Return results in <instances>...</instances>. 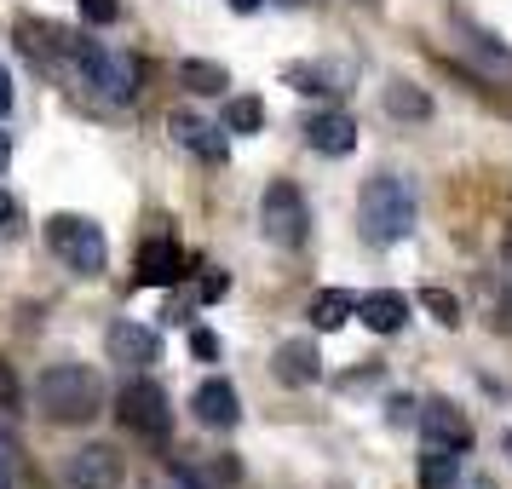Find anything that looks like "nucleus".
I'll return each mask as SVG.
<instances>
[{
	"label": "nucleus",
	"mask_w": 512,
	"mask_h": 489,
	"mask_svg": "<svg viewBox=\"0 0 512 489\" xmlns=\"http://www.w3.org/2000/svg\"><path fill=\"white\" fill-rule=\"evenodd\" d=\"M357 219H363V236L374 248H397L415 236V185L403 173H380L363 185V202H357Z\"/></svg>",
	"instance_id": "nucleus-1"
},
{
	"label": "nucleus",
	"mask_w": 512,
	"mask_h": 489,
	"mask_svg": "<svg viewBox=\"0 0 512 489\" xmlns=\"http://www.w3.org/2000/svg\"><path fill=\"white\" fill-rule=\"evenodd\" d=\"M35 397H41V415L47 420H58V426H87L104 409V380L87 363H52L35 380Z\"/></svg>",
	"instance_id": "nucleus-2"
},
{
	"label": "nucleus",
	"mask_w": 512,
	"mask_h": 489,
	"mask_svg": "<svg viewBox=\"0 0 512 489\" xmlns=\"http://www.w3.org/2000/svg\"><path fill=\"white\" fill-rule=\"evenodd\" d=\"M47 242H52V254L64 259L70 271H81V277H98V271L110 265V242H104V231H98L93 219H81V213H52L47 219Z\"/></svg>",
	"instance_id": "nucleus-3"
},
{
	"label": "nucleus",
	"mask_w": 512,
	"mask_h": 489,
	"mask_svg": "<svg viewBox=\"0 0 512 489\" xmlns=\"http://www.w3.org/2000/svg\"><path fill=\"white\" fill-rule=\"evenodd\" d=\"M259 225H265V236L277 248H300L305 236H311V208H305V196L294 179H271L265 185V196H259Z\"/></svg>",
	"instance_id": "nucleus-4"
},
{
	"label": "nucleus",
	"mask_w": 512,
	"mask_h": 489,
	"mask_svg": "<svg viewBox=\"0 0 512 489\" xmlns=\"http://www.w3.org/2000/svg\"><path fill=\"white\" fill-rule=\"evenodd\" d=\"M75 58H81L87 87H93L104 104H133V98H139V64H133L127 52H110V47L81 41V47H75Z\"/></svg>",
	"instance_id": "nucleus-5"
},
{
	"label": "nucleus",
	"mask_w": 512,
	"mask_h": 489,
	"mask_svg": "<svg viewBox=\"0 0 512 489\" xmlns=\"http://www.w3.org/2000/svg\"><path fill=\"white\" fill-rule=\"evenodd\" d=\"M116 415L127 432H139V438L150 443H167V432H173V403H167V392L156 386V380H127L116 397Z\"/></svg>",
	"instance_id": "nucleus-6"
},
{
	"label": "nucleus",
	"mask_w": 512,
	"mask_h": 489,
	"mask_svg": "<svg viewBox=\"0 0 512 489\" xmlns=\"http://www.w3.org/2000/svg\"><path fill=\"white\" fill-rule=\"evenodd\" d=\"M64 489H116L121 484V455L110 443H81L75 455H64Z\"/></svg>",
	"instance_id": "nucleus-7"
},
{
	"label": "nucleus",
	"mask_w": 512,
	"mask_h": 489,
	"mask_svg": "<svg viewBox=\"0 0 512 489\" xmlns=\"http://www.w3.org/2000/svg\"><path fill=\"white\" fill-rule=\"evenodd\" d=\"M420 438L466 455V449H472V420H466L449 397H426V403H420Z\"/></svg>",
	"instance_id": "nucleus-8"
},
{
	"label": "nucleus",
	"mask_w": 512,
	"mask_h": 489,
	"mask_svg": "<svg viewBox=\"0 0 512 489\" xmlns=\"http://www.w3.org/2000/svg\"><path fill=\"white\" fill-rule=\"evenodd\" d=\"M242 478L236 455H173V484L179 489H231Z\"/></svg>",
	"instance_id": "nucleus-9"
},
{
	"label": "nucleus",
	"mask_w": 512,
	"mask_h": 489,
	"mask_svg": "<svg viewBox=\"0 0 512 489\" xmlns=\"http://www.w3.org/2000/svg\"><path fill=\"white\" fill-rule=\"evenodd\" d=\"M190 409H196V420H202V426H213V432H231L236 420H242V397H236V386L225 380V374H213V380H202V386H196Z\"/></svg>",
	"instance_id": "nucleus-10"
},
{
	"label": "nucleus",
	"mask_w": 512,
	"mask_h": 489,
	"mask_svg": "<svg viewBox=\"0 0 512 489\" xmlns=\"http://www.w3.org/2000/svg\"><path fill=\"white\" fill-rule=\"evenodd\" d=\"M110 357H116L121 369H150V363H162V334L144 323H116L110 328Z\"/></svg>",
	"instance_id": "nucleus-11"
},
{
	"label": "nucleus",
	"mask_w": 512,
	"mask_h": 489,
	"mask_svg": "<svg viewBox=\"0 0 512 489\" xmlns=\"http://www.w3.org/2000/svg\"><path fill=\"white\" fill-rule=\"evenodd\" d=\"M185 277V248L173 242V236H150V242H139V282H150V288H167V282Z\"/></svg>",
	"instance_id": "nucleus-12"
},
{
	"label": "nucleus",
	"mask_w": 512,
	"mask_h": 489,
	"mask_svg": "<svg viewBox=\"0 0 512 489\" xmlns=\"http://www.w3.org/2000/svg\"><path fill=\"white\" fill-rule=\"evenodd\" d=\"M305 144H311L317 156H351V150H357V121L340 116V110H323V116L305 121Z\"/></svg>",
	"instance_id": "nucleus-13"
},
{
	"label": "nucleus",
	"mask_w": 512,
	"mask_h": 489,
	"mask_svg": "<svg viewBox=\"0 0 512 489\" xmlns=\"http://www.w3.org/2000/svg\"><path fill=\"white\" fill-rule=\"evenodd\" d=\"M167 133L185 144L190 156H202V162H225L231 156V144H225V133L219 127H208L202 116H185V110H173V121H167Z\"/></svg>",
	"instance_id": "nucleus-14"
},
{
	"label": "nucleus",
	"mask_w": 512,
	"mask_h": 489,
	"mask_svg": "<svg viewBox=\"0 0 512 489\" xmlns=\"http://www.w3.org/2000/svg\"><path fill=\"white\" fill-rule=\"evenodd\" d=\"M271 369H277L282 386H311V380L323 374V357H317V346H311V340H282Z\"/></svg>",
	"instance_id": "nucleus-15"
},
{
	"label": "nucleus",
	"mask_w": 512,
	"mask_h": 489,
	"mask_svg": "<svg viewBox=\"0 0 512 489\" xmlns=\"http://www.w3.org/2000/svg\"><path fill=\"white\" fill-rule=\"evenodd\" d=\"M357 317H363L374 334H397L403 317H409V300L392 294V288H380V294H363V300H357Z\"/></svg>",
	"instance_id": "nucleus-16"
},
{
	"label": "nucleus",
	"mask_w": 512,
	"mask_h": 489,
	"mask_svg": "<svg viewBox=\"0 0 512 489\" xmlns=\"http://www.w3.org/2000/svg\"><path fill=\"white\" fill-rule=\"evenodd\" d=\"M455 484H461V449L426 443V455H420V489H455Z\"/></svg>",
	"instance_id": "nucleus-17"
},
{
	"label": "nucleus",
	"mask_w": 512,
	"mask_h": 489,
	"mask_svg": "<svg viewBox=\"0 0 512 489\" xmlns=\"http://www.w3.org/2000/svg\"><path fill=\"white\" fill-rule=\"evenodd\" d=\"M179 81H185L190 93H202V98H219L225 87H231L225 64H213V58H185V64H179Z\"/></svg>",
	"instance_id": "nucleus-18"
},
{
	"label": "nucleus",
	"mask_w": 512,
	"mask_h": 489,
	"mask_svg": "<svg viewBox=\"0 0 512 489\" xmlns=\"http://www.w3.org/2000/svg\"><path fill=\"white\" fill-rule=\"evenodd\" d=\"M346 317H357V300H351L346 288H323V294L311 300V328H323V334H334Z\"/></svg>",
	"instance_id": "nucleus-19"
},
{
	"label": "nucleus",
	"mask_w": 512,
	"mask_h": 489,
	"mask_svg": "<svg viewBox=\"0 0 512 489\" xmlns=\"http://www.w3.org/2000/svg\"><path fill=\"white\" fill-rule=\"evenodd\" d=\"M386 110H392L397 121H426L432 116V98L420 93V87H409V81H392V87H386Z\"/></svg>",
	"instance_id": "nucleus-20"
},
{
	"label": "nucleus",
	"mask_w": 512,
	"mask_h": 489,
	"mask_svg": "<svg viewBox=\"0 0 512 489\" xmlns=\"http://www.w3.org/2000/svg\"><path fill=\"white\" fill-rule=\"evenodd\" d=\"M58 41H64V35H58L52 24H35V18H18V47H24L29 58H41V64H47L52 52H58Z\"/></svg>",
	"instance_id": "nucleus-21"
},
{
	"label": "nucleus",
	"mask_w": 512,
	"mask_h": 489,
	"mask_svg": "<svg viewBox=\"0 0 512 489\" xmlns=\"http://www.w3.org/2000/svg\"><path fill=\"white\" fill-rule=\"evenodd\" d=\"M282 81H288L294 93H340L328 64H288V70H282Z\"/></svg>",
	"instance_id": "nucleus-22"
},
{
	"label": "nucleus",
	"mask_w": 512,
	"mask_h": 489,
	"mask_svg": "<svg viewBox=\"0 0 512 489\" xmlns=\"http://www.w3.org/2000/svg\"><path fill=\"white\" fill-rule=\"evenodd\" d=\"M259 127H265V104L254 93H242L225 104V133H259Z\"/></svg>",
	"instance_id": "nucleus-23"
},
{
	"label": "nucleus",
	"mask_w": 512,
	"mask_h": 489,
	"mask_svg": "<svg viewBox=\"0 0 512 489\" xmlns=\"http://www.w3.org/2000/svg\"><path fill=\"white\" fill-rule=\"evenodd\" d=\"M420 305H426L443 328H461V300H455V294H443V288H420Z\"/></svg>",
	"instance_id": "nucleus-24"
},
{
	"label": "nucleus",
	"mask_w": 512,
	"mask_h": 489,
	"mask_svg": "<svg viewBox=\"0 0 512 489\" xmlns=\"http://www.w3.org/2000/svg\"><path fill=\"white\" fill-rule=\"evenodd\" d=\"M75 6H81V18H87V24H98V29H110L121 18L116 0H75Z\"/></svg>",
	"instance_id": "nucleus-25"
},
{
	"label": "nucleus",
	"mask_w": 512,
	"mask_h": 489,
	"mask_svg": "<svg viewBox=\"0 0 512 489\" xmlns=\"http://www.w3.org/2000/svg\"><path fill=\"white\" fill-rule=\"evenodd\" d=\"M18 403H24V386H18L12 363H0V409H18Z\"/></svg>",
	"instance_id": "nucleus-26"
},
{
	"label": "nucleus",
	"mask_w": 512,
	"mask_h": 489,
	"mask_svg": "<svg viewBox=\"0 0 512 489\" xmlns=\"http://www.w3.org/2000/svg\"><path fill=\"white\" fill-rule=\"evenodd\" d=\"M190 351H196L202 363H213V357H219V334H213V328H196V334H190Z\"/></svg>",
	"instance_id": "nucleus-27"
},
{
	"label": "nucleus",
	"mask_w": 512,
	"mask_h": 489,
	"mask_svg": "<svg viewBox=\"0 0 512 489\" xmlns=\"http://www.w3.org/2000/svg\"><path fill=\"white\" fill-rule=\"evenodd\" d=\"M18 219H24L18 196H6V190H0V231H18Z\"/></svg>",
	"instance_id": "nucleus-28"
},
{
	"label": "nucleus",
	"mask_w": 512,
	"mask_h": 489,
	"mask_svg": "<svg viewBox=\"0 0 512 489\" xmlns=\"http://www.w3.org/2000/svg\"><path fill=\"white\" fill-rule=\"evenodd\" d=\"M225 288H231V277L225 271H208L202 277V300H225Z\"/></svg>",
	"instance_id": "nucleus-29"
},
{
	"label": "nucleus",
	"mask_w": 512,
	"mask_h": 489,
	"mask_svg": "<svg viewBox=\"0 0 512 489\" xmlns=\"http://www.w3.org/2000/svg\"><path fill=\"white\" fill-rule=\"evenodd\" d=\"M6 110H12V75L0 70V116H6Z\"/></svg>",
	"instance_id": "nucleus-30"
},
{
	"label": "nucleus",
	"mask_w": 512,
	"mask_h": 489,
	"mask_svg": "<svg viewBox=\"0 0 512 489\" xmlns=\"http://www.w3.org/2000/svg\"><path fill=\"white\" fill-rule=\"evenodd\" d=\"M455 489H495V478H484V472H478V478H466V484H455Z\"/></svg>",
	"instance_id": "nucleus-31"
},
{
	"label": "nucleus",
	"mask_w": 512,
	"mask_h": 489,
	"mask_svg": "<svg viewBox=\"0 0 512 489\" xmlns=\"http://www.w3.org/2000/svg\"><path fill=\"white\" fill-rule=\"evenodd\" d=\"M225 6H231V12H259L265 0H225Z\"/></svg>",
	"instance_id": "nucleus-32"
},
{
	"label": "nucleus",
	"mask_w": 512,
	"mask_h": 489,
	"mask_svg": "<svg viewBox=\"0 0 512 489\" xmlns=\"http://www.w3.org/2000/svg\"><path fill=\"white\" fill-rule=\"evenodd\" d=\"M6 162H12V139L0 133V173H6Z\"/></svg>",
	"instance_id": "nucleus-33"
},
{
	"label": "nucleus",
	"mask_w": 512,
	"mask_h": 489,
	"mask_svg": "<svg viewBox=\"0 0 512 489\" xmlns=\"http://www.w3.org/2000/svg\"><path fill=\"white\" fill-rule=\"evenodd\" d=\"M501 328H512V294L501 300Z\"/></svg>",
	"instance_id": "nucleus-34"
},
{
	"label": "nucleus",
	"mask_w": 512,
	"mask_h": 489,
	"mask_svg": "<svg viewBox=\"0 0 512 489\" xmlns=\"http://www.w3.org/2000/svg\"><path fill=\"white\" fill-rule=\"evenodd\" d=\"M282 6H300V0H282Z\"/></svg>",
	"instance_id": "nucleus-35"
},
{
	"label": "nucleus",
	"mask_w": 512,
	"mask_h": 489,
	"mask_svg": "<svg viewBox=\"0 0 512 489\" xmlns=\"http://www.w3.org/2000/svg\"><path fill=\"white\" fill-rule=\"evenodd\" d=\"M507 443H512V438H507Z\"/></svg>",
	"instance_id": "nucleus-36"
}]
</instances>
